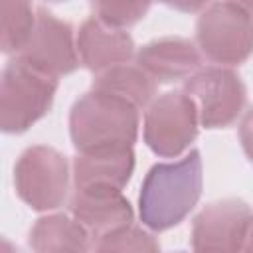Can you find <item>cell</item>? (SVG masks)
Instances as JSON below:
<instances>
[{"label":"cell","instance_id":"8","mask_svg":"<svg viewBox=\"0 0 253 253\" xmlns=\"http://www.w3.org/2000/svg\"><path fill=\"white\" fill-rule=\"evenodd\" d=\"M253 210L237 198L208 204L192 221V253H239Z\"/></svg>","mask_w":253,"mask_h":253},{"label":"cell","instance_id":"13","mask_svg":"<svg viewBox=\"0 0 253 253\" xmlns=\"http://www.w3.org/2000/svg\"><path fill=\"white\" fill-rule=\"evenodd\" d=\"M134 150H97L77 152L73 158V184L75 188L85 186H113L123 190L134 174Z\"/></svg>","mask_w":253,"mask_h":253},{"label":"cell","instance_id":"6","mask_svg":"<svg viewBox=\"0 0 253 253\" xmlns=\"http://www.w3.org/2000/svg\"><path fill=\"white\" fill-rule=\"evenodd\" d=\"M200 130L196 103L182 91H166L146 107L142 123V138L146 146L160 158L182 156Z\"/></svg>","mask_w":253,"mask_h":253},{"label":"cell","instance_id":"7","mask_svg":"<svg viewBox=\"0 0 253 253\" xmlns=\"http://www.w3.org/2000/svg\"><path fill=\"white\" fill-rule=\"evenodd\" d=\"M182 91L196 103L200 125L211 130L231 126L247 103V87L231 67H202L184 81Z\"/></svg>","mask_w":253,"mask_h":253},{"label":"cell","instance_id":"22","mask_svg":"<svg viewBox=\"0 0 253 253\" xmlns=\"http://www.w3.org/2000/svg\"><path fill=\"white\" fill-rule=\"evenodd\" d=\"M172 253H186V251H172Z\"/></svg>","mask_w":253,"mask_h":253},{"label":"cell","instance_id":"12","mask_svg":"<svg viewBox=\"0 0 253 253\" xmlns=\"http://www.w3.org/2000/svg\"><path fill=\"white\" fill-rule=\"evenodd\" d=\"M77 53L81 65L97 75L115 65L130 63L136 49L126 30L111 28L95 16H89L77 32Z\"/></svg>","mask_w":253,"mask_h":253},{"label":"cell","instance_id":"18","mask_svg":"<svg viewBox=\"0 0 253 253\" xmlns=\"http://www.w3.org/2000/svg\"><path fill=\"white\" fill-rule=\"evenodd\" d=\"M91 10H93L91 16H95L103 24L117 30H126L148 14L150 4L148 2H93Z\"/></svg>","mask_w":253,"mask_h":253},{"label":"cell","instance_id":"10","mask_svg":"<svg viewBox=\"0 0 253 253\" xmlns=\"http://www.w3.org/2000/svg\"><path fill=\"white\" fill-rule=\"evenodd\" d=\"M69 211L93 235V239L130 225L134 219L130 202L123 190L113 186L75 188L69 198Z\"/></svg>","mask_w":253,"mask_h":253},{"label":"cell","instance_id":"3","mask_svg":"<svg viewBox=\"0 0 253 253\" xmlns=\"http://www.w3.org/2000/svg\"><path fill=\"white\" fill-rule=\"evenodd\" d=\"M57 85L55 77L12 57L0 79V128L8 134L26 132L51 111Z\"/></svg>","mask_w":253,"mask_h":253},{"label":"cell","instance_id":"21","mask_svg":"<svg viewBox=\"0 0 253 253\" xmlns=\"http://www.w3.org/2000/svg\"><path fill=\"white\" fill-rule=\"evenodd\" d=\"M2 253H20L16 245H12L8 239H2Z\"/></svg>","mask_w":253,"mask_h":253},{"label":"cell","instance_id":"20","mask_svg":"<svg viewBox=\"0 0 253 253\" xmlns=\"http://www.w3.org/2000/svg\"><path fill=\"white\" fill-rule=\"evenodd\" d=\"M239 253H253V219L249 223V229H247V235H245V241H243Z\"/></svg>","mask_w":253,"mask_h":253},{"label":"cell","instance_id":"14","mask_svg":"<svg viewBox=\"0 0 253 253\" xmlns=\"http://www.w3.org/2000/svg\"><path fill=\"white\" fill-rule=\"evenodd\" d=\"M28 243L34 253H89L95 239L73 215L49 213L32 225Z\"/></svg>","mask_w":253,"mask_h":253},{"label":"cell","instance_id":"5","mask_svg":"<svg viewBox=\"0 0 253 253\" xmlns=\"http://www.w3.org/2000/svg\"><path fill=\"white\" fill-rule=\"evenodd\" d=\"M69 162L59 150L34 144L28 146L14 166V188L18 198L36 211L63 206L69 192Z\"/></svg>","mask_w":253,"mask_h":253},{"label":"cell","instance_id":"1","mask_svg":"<svg viewBox=\"0 0 253 253\" xmlns=\"http://www.w3.org/2000/svg\"><path fill=\"white\" fill-rule=\"evenodd\" d=\"M204 188L200 150L192 148L184 158L154 164L140 186L138 215L144 227L166 231L178 225L198 204Z\"/></svg>","mask_w":253,"mask_h":253},{"label":"cell","instance_id":"4","mask_svg":"<svg viewBox=\"0 0 253 253\" xmlns=\"http://www.w3.org/2000/svg\"><path fill=\"white\" fill-rule=\"evenodd\" d=\"M196 45L202 57L233 67L253 53V14L243 2H211L196 22Z\"/></svg>","mask_w":253,"mask_h":253},{"label":"cell","instance_id":"2","mask_svg":"<svg viewBox=\"0 0 253 253\" xmlns=\"http://www.w3.org/2000/svg\"><path fill=\"white\" fill-rule=\"evenodd\" d=\"M138 126L140 109L95 89L79 97L69 111V136L77 152L132 148Z\"/></svg>","mask_w":253,"mask_h":253},{"label":"cell","instance_id":"17","mask_svg":"<svg viewBox=\"0 0 253 253\" xmlns=\"http://www.w3.org/2000/svg\"><path fill=\"white\" fill-rule=\"evenodd\" d=\"M93 249L95 253H160L156 237L132 223L95 239Z\"/></svg>","mask_w":253,"mask_h":253},{"label":"cell","instance_id":"9","mask_svg":"<svg viewBox=\"0 0 253 253\" xmlns=\"http://www.w3.org/2000/svg\"><path fill=\"white\" fill-rule=\"evenodd\" d=\"M16 57L55 79L73 73L81 63L71 24L57 18L43 6L38 8L36 30L28 45Z\"/></svg>","mask_w":253,"mask_h":253},{"label":"cell","instance_id":"19","mask_svg":"<svg viewBox=\"0 0 253 253\" xmlns=\"http://www.w3.org/2000/svg\"><path fill=\"white\" fill-rule=\"evenodd\" d=\"M239 142L247 156V160L253 164V107L245 111L241 123H239Z\"/></svg>","mask_w":253,"mask_h":253},{"label":"cell","instance_id":"16","mask_svg":"<svg viewBox=\"0 0 253 253\" xmlns=\"http://www.w3.org/2000/svg\"><path fill=\"white\" fill-rule=\"evenodd\" d=\"M38 22V8L28 2L0 4V47L4 53H22Z\"/></svg>","mask_w":253,"mask_h":253},{"label":"cell","instance_id":"15","mask_svg":"<svg viewBox=\"0 0 253 253\" xmlns=\"http://www.w3.org/2000/svg\"><path fill=\"white\" fill-rule=\"evenodd\" d=\"M156 81L136 63L115 65L103 73H97L93 79V89L111 93L132 103L136 109H144L154 101Z\"/></svg>","mask_w":253,"mask_h":253},{"label":"cell","instance_id":"11","mask_svg":"<svg viewBox=\"0 0 253 253\" xmlns=\"http://www.w3.org/2000/svg\"><path fill=\"white\" fill-rule=\"evenodd\" d=\"M134 63L156 83H172L192 77L202 69V53L196 42L182 36H164L136 49Z\"/></svg>","mask_w":253,"mask_h":253}]
</instances>
